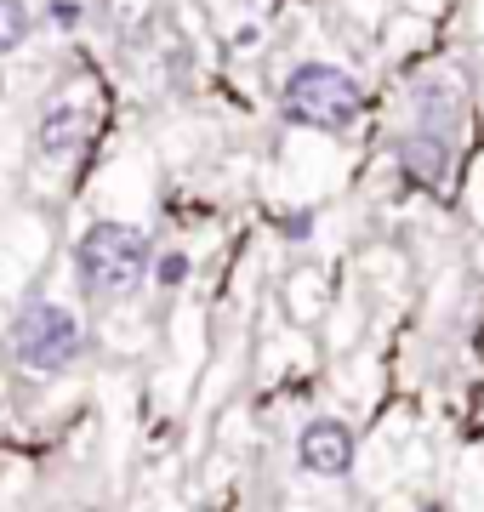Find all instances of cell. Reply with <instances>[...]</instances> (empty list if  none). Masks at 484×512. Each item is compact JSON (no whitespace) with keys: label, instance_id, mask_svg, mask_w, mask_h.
<instances>
[{"label":"cell","instance_id":"obj_3","mask_svg":"<svg viewBox=\"0 0 484 512\" xmlns=\"http://www.w3.org/2000/svg\"><path fill=\"white\" fill-rule=\"evenodd\" d=\"M86 353V325L57 302H29L12 319V359L35 376H63Z\"/></svg>","mask_w":484,"mask_h":512},{"label":"cell","instance_id":"obj_5","mask_svg":"<svg viewBox=\"0 0 484 512\" xmlns=\"http://www.w3.org/2000/svg\"><path fill=\"white\" fill-rule=\"evenodd\" d=\"M92 131H97V114L86 103H52V109L40 114L35 143L46 160H69V154H80V148L92 143Z\"/></svg>","mask_w":484,"mask_h":512},{"label":"cell","instance_id":"obj_6","mask_svg":"<svg viewBox=\"0 0 484 512\" xmlns=\"http://www.w3.org/2000/svg\"><path fill=\"white\" fill-rule=\"evenodd\" d=\"M399 165H405L416 183H445L450 177V131H410L399 143Z\"/></svg>","mask_w":484,"mask_h":512},{"label":"cell","instance_id":"obj_10","mask_svg":"<svg viewBox=\"0 0 484 512\" xmlns=\"http://www.w3.org/2000/svg\"><path fill=\"white\" fill-rule=\"evenodd\" d=\"M422 512H439V507H422Z\"/></svg>","mask_w":484,"mask_h":512},{"label":"cell","instance_id":"obj_4","mask_svg":"<svg viewBox=\"0 0 484 512\" xmlns=\"http://www.w3.org/2000/svg\"><path fill=\"white\" fill-rule=\"evenodd\" d=\"M297 461L314 478H342L354 467V433H348V421H336V416L308 421L297 439Z\"/></svg>","mask_w":484,"mask_h":512},{"label":"cell","instance_id":"obj_2","mask_svg":"<svg viewBox=\"0 0 484 512\" xmlns=\"http://www.w3.org/2000/svg\"><path fill=\"white\" fill-rule=\"evenodd\" d=\"M75 274L97 296H126L149 274V234L131 222H92L75 245Z\"/></svg>","mask_w":484,"mask_h":512},{"label":"cell","instance_id":"obj_8","mask_svg":"<svg viewBox=\"0 0 484 512\" xmlns=\"http://www.w3.org/2000/svg\"><path fill=\"white\" fill-rule=\"evenodd\" d=\"M154 274H160V285H183V279H188V256L183 251H166Z\"/></svg>","mask_w":484,"mask_h":512},{"label":"cell","instance_id":"obj_7","mask_svg":"<svg viewBox=\"0 0 484 512\" xmlns=\"http://www.w3.org/2000/svg\"><path fill=\"white\" fill-rule=\"evenodd\" d=\"M23 40H29V12H23L18 0H0V57L18 52Z\"/></svg>","mask_w":484,"mask_h":512},{"label":"cell","instance_id":"obj_9","mask_svg":"<svg viewBox=\"0 0 484 512\" xmlns=\"http://www.w3.org/2000/svg\"><path fill=\"white\" fill-rule=\"evenodd\" d=\"M52 23H63V29H69V23H80V6H69V0H57V6H52Z\"/></svg>","mask_w":484,"mask_h":512},{"label":"cell","instance_id":"obj_1","mask_svg":"<svg viewBox=\"0 0 484 512\" xmlns=\"http://www.w3.org/2000/svg\"><path fill=\"white\" fill-rule=\"evenodd\" d=\"M359 109H365V86H359L348 69H336V63H302V69L285 74L280 114L291 126L342 131V126L359 120Z\"/></svg>","mask_w":484,"mask_h":512}]
</instances>
